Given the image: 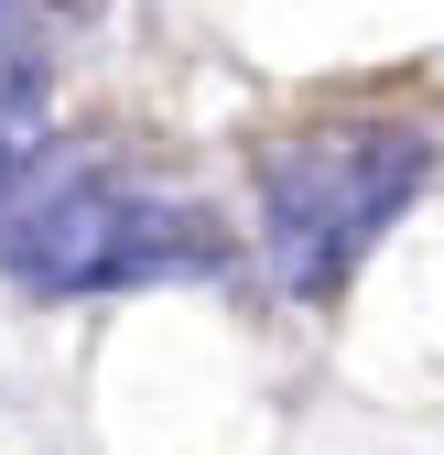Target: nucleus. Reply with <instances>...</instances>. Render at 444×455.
Segmentation results:
<instances>
[{"label":"nucleus","instance_id":"f257e3e1","mask_svg":"<svg viewBox=\"0 0 444 455\" xmlns=\"http://www.w3.org/2000/svg\"><path fill=\"white\" fill-rule=\"evenodd\" d=\"M0 271L33 293H141V282H217L228 228L195 196L141 185L98 152H44L0 206Z\"/></svg>","mask_w":444,"mask_h":455},{"label":"nucleus","instance_id":"f03ea898","mask_svg":"<svg viewBox=\"0 0 444 455\" xmlns=\"http://www.w3.org/2000/svg\"><path fill=\"white\" fill-rule=\"evenodd\" d=\"M433 174V141L412 120H314L250 152V196H260V260L293 304L347 293V271L401 228V206Z\"/></svg>","mask_w":444,"mask_h":455}]
</instances>
